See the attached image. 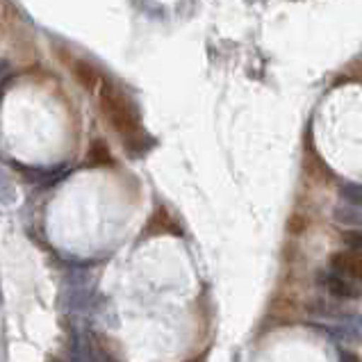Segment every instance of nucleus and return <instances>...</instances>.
Here are the masks:
<instances>
[{
	"mask_svg": "<svg viewBox=\"0 0 362 362\" xmlns=\"http://www.w3.org/2000/svg\"><path fill=\"white\" fill-rule=\"evenodd\" d=\"M98 100H100V110L105 115L107 123L119 132V137L123 141V146L130 155H141L151 148L148 137L141 130V119H139V110L137 105L130 100L128 94L112 85V82H100L98 87Z\"/></svg>",
	"mask_w": 362,
	"mask_h": 362,
	"instance_id": "f257e3e1",
	"label": "nucleus"
},
{
	"mask_svg": "<svg viewBox=\"0 0 362 362\" xmlns=\"http://www.w3.org/2000/svg\"><path fill=\"white\" fill-rule=\"evenodd\" d=\"M98 298L100 294L96 289L89 287H66L64 292L57 296V305L71 315H80V313H89V310L98 308Z\"/></svg>",
	"mask_w": 362,
	"mask_h": 362,
	"instance_id": "f03ea898",
	"label": "nucleus"
},
{
	"mask_svg": "<svg viewBox=\"0 0 362 362\" xmlns=\"http://www.w3.org/2000/svg\"><path fill=\"white\" fill-rule=\"evenodd\" d=\"M16 169L23 173V178L28 182H37L41 187H50V185L59 182L71 171L66 164H57V167H18L16 164Z\"/></svg>",
	"mask_w": 362,
	"mask_h": 362,
	"instance_id": "7ed1b4c3",
	"label": "nucleus"
},
{
	"mask_svg": "<svg viewBox=\"0 0 362 362\" xmlns=\"http://www.w3.org/2000/svg\"><path fill=\"white\" fill-rule=\"evenodd\" d=\"M322 283L330 294L337 298H360L362 296V285L354 278H346L342 274H322Z\"/></svg>",
	"mask_w": 362,
	"mask_h": 362,
	"instance_id": "20e7f679",
	"label": "nucleus"
},
{
	"mask_svg": "<svg viewBox=\"0 0 362 362\" xmlns=\"http://www.w3.org/2000/svg\"><path fill=\"white\" fill-rule=\"evenodd\" d=\"M330 267L335 274H342L346 278L362 283V253L356 251H342L330 255Z\"/></svg>",
	"mask_w": 362,
	"mask_h": 362,
	"instance_id": "39448f33",
	"label": "nucleus"
},
{
	"mask_svg": "<svg viewBox=\"0 0 362 362\" xmlns=\"http://www.w3.org/2000/svg\"><path fill=\"white\" fill-rule=\"evenodd\" d=\"M71 74L76 76V80L87 91H94L96 87H100L98 69L91 64V62H87V59H74V62H71Z\"/></svg>",
	"mask_w": 362,
	"mask_h": 362,
	"instance_id": "423d86ee",
	"label": "nucleus"
},
{
	"mask_svg": "<svg viewBox=\"0 0 362 362\" xmlns=\"http://www.w3.org/2000/svg\"><path fill=\"white\" fill-rule=\"evenodd\" d=\"M330 333L337 337L351 339V342H362V317H344L337 322V328H330Z\"/></svg>",
	"mask_w": 362,
	"mask_h": 362,
	"instance_id": "0eeeda50",
	"label": "nucleus"
},
{
	"mask_svg": "<svg viewBox=\"0 0 362 362\" xmlns=\"http://www.w3.org/2000/svg\"><path fill=\"white\" fill-rule=\"evenodd\" d=\"M112 162H115V158H112L107 144L103 139L91 141V146L87 151V160H85L87 167H110Z\"/></svg>",
	"mask_w": 362,
	"mask_h": 362,
	"instance_id": "6e6552de",
	"label": "nucleus"
},
{
	"mask_svg": "<svg viewBox=\"0 0 362 362\" xmlns=\"http://www.w3.org/2000/svg\"><path fill=\"white\" fill-rule=\"evenodd\" d=\"M335 219L339 223L356 226V228H360V226H362V210L358 208V205H354V208H335Z\"/></svg>",
	"mask_w": 362,
	"mask_h": 362,
	"instance_id": "1a4fd4ad",
	"label": "nucleus"
},
{
	"mask_svg": "<svg viewBox=\"0 0 362 362\" xmlns=\"http://www.w3.org/2000/svg\"><path fill=\"white\" fill-rule=\"evenodd\" d=\"M16 201V189L12 180L7 178V173L0 169V205H9Z\"/></svg>",
	"mask_w": 362,
	"mask_h": 362,
	"instance_id": "9d476101",
	"label": "nucleus"
},
{
	"mask_svg": "<svg viewBox=\"0 0 362 362\" xmlns=\"http://www.w3.org/2000/svg\"><path fill=\"white\" fill-rule=\"evenodd\" d=\"M342 196L351 205H358V208H362V185H358V182L342 185Z\"/></svg>",
	"mask_w": 362,
	"mask_h": 362,
	"instance_id": "9b49d317",
	"label": "nucleus"
},
{
	"mask_svg": "<svg viewBox=\"0 0 362 362\" xmlns=\"http://www.w3.org/2000/svg\"><path fill=\"white\" fill-rule=\"evenodd\" d=\"M344 244L346 248H351V251H356V253H362V230H349L344 233Z\"/></svg>",
	"mask_w": 362,
	"mask_h": 362,
	"instance_id": "f8f14e48",
	"label": "nucleus"
},
{
	"mask_svg": "<svg viewBox=\"0 0 362 362\" xmlns=\"http://www.w3.org/2000/svg\"><path fill=\"white\" fill-rule=\"evenodd\" d=\"M339 362H360L354 351H339Z\"/></svg>",
	"mask_w": 362,
	"mask_h": 362,
	"instance_id": "ddd939ff",
	"label": "nucleus"
},
{
	"mask_svg": "<svg viewBox=\"0 0 362 362\" xmlns=\"http://www.w3.org/2000/svg\"><path fill=\"white\" fill-rule=\"evenodd\" d=\"M7 71H9L7 59H0V78H5V76H7Z\"/></svg>",
	"mask_w": 362,
	"mask_h": 362,
	"instance_id": "4468645a",
	"label": "nucleus"
},
{
	"mask_svg": "<svg viewBox=\"0 0 362 362\" xmlns=\"http://www.w3.org/2000/svg\"><path fill=\"white\" fill-rule=\"evenodd\" d=\"M46 362H66V360H62V358H57V356H50Z\"/></svg>",
	"mask_w": 362,
	"mask_h": 362,
	"instance_id": "2eb2a0df",
	"label": "nucleus"
},
{
	"mask_svg": "<svg viewBox=\"0 0 362 362\" xmlns=\"http://www.w3.org/2000/svg\"><path fill=\"white\" fill-rule=\"evenodd\" d=\"M0 303H3V294H0Z\"/></svg>",
	"mask_w": 362,
	"mask_h": 362,
	"instance_id": "dca6fc26",
	"label": "nucleus"
}]
</instances>
